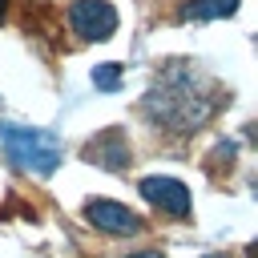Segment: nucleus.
<instances>
[{"instance_id": "nucleus-2", "label": "nucleus", "mask_w": 258, "mask_h": 258, "mask_svg": "<svg viewBox=\"0 0 258 258\" xmlns=\"http://www.w3.org/2000/svg\"><path fill=\"white\" fill-rule=\"evenodd\" d=\"M69 24H73V32H81L85 40H109L113 28H117V12H113L109 0H73Z\"/></svg>"}, {"instance_id": "nucleus-10", "label": "nucleus", "mask_w": 258, "mask_h": 258, "mask_svg": "<svg viewBox=\"0 0 258 258\" xmlns=\"http://www.w3.org/2000/svg\"><path fill=\"white\" fill-rule=\"evenodd\" d=\"M0 16H4V0H0Z\"/></svg>"}, {"instance_id": "nucleus-4", "label": "nucleus", "mask_w": 258, "mask_h": 258, "mask_svg": "<svg viewBox=\"0 0 258 258\" xmlns=\"http://www.w3.org/2000/svg\"><path fill=\"white\" fill-rule=\"evenodd\" d=\"M85 218H89L97 230H105V234H137V230H141V218H137L133 210L117 206V202H89V206H85Z\"/></svg>"}, {"instance_id": "nucleus-1", "label": "nucleus", "mask_w": 258, "mask_h": 258, "mask_svg": "<svg viewBox=\"0 0 258 258\" xmlns=\"http://www.w3.org/2000/svg\"><path fill=\"white\" fill-rule=\"evenodd\" d=\"M0 153L12 165L32 169V173H52L64 157L60 141L48 129H28V125H12V121H0Z\"/></svg>"}, {"instance_id": "nucleus-6", "label": "nucleus", "mask_w": 258, "mask_h": 258, "mask_svg": "<svg viewBox=\"0 0 258 258\" xmlns=\"http://www.w3.org/2000/svg\"><path fill=\"white\" fill-rule=\"evenodd\" d=\"M238 8V0H194L181 8L185 20H218V16H230Z\"/></svg>"}, {"instance_id": "nucleus-3", "label": "nucleus", "mask_w": 258, "mask_h": 258, "mask_svg": "<svg viewBox=\"0 0 258 258\" xmlns=\"http://www.w3.org/2000/svg\"><path fill=\"white\" fill-rule=\"evenodd\" d=\"M141 194H145V202L161 206V210L173 214V218H185V214H189V189H185L177 177H145V181H141Z\"/></svg>"}, {"instance_id": "nucleus-7", "label": "nucleus", "mask_w": 258, "mask_h": 258, "mask_svg": "<svg viewBox=\"0 0 258 258\" xmlns=\"http://www.w3.org/2000/svg\"><path fill=\"white\" fill-rule=\"evenodd\" d=\"M93 85L105 89V93H113V89L121 85V64H97V69H93Z\"/></svg>"}, {"instance_id": "nucleus-8", "label": "nucleus", "mask_w": 258, "mask_h": 258, "mask_svg": "<svg viewBox=\"0 0 258 258\" xmlns=\"http://www.w3.org/2000/svg\"><path fill=\"white\" fill-rule=\"evenodd\" d=\"M129 258H161V254H153V250H145V254H129Z\"/></svg>"}, {"instance_id": "nucleus-5", "label": "nucleus", "mask_w": 258, "mask_h": 258, "mask_svg": "<svg viewBox=\"0 0 258 258\" xmlns=\"http://www.w3.org/2000/svg\"><path fill=\"white\" fill-rule=\"evenodd\" d=\"M85 157H89V161H101L105 169H121V165L129 161V145H125V137H121L117 129H109V133H101L97 141H89Z\"/></svg>"}, {"instance_id": "nucleus-9", "label": "nucleus", "mask_w": 258, "mask_h": 258, "mask_svg": "<svg viewBox=\"0 0 258 258\" xmlns=\"http://www.w3.org/2000/svg\"><path fill=\"white\" fill-rule=\"evenodd\" d=\"M206 258H226V254H206Z\"/></svg>"}]
</instances>
